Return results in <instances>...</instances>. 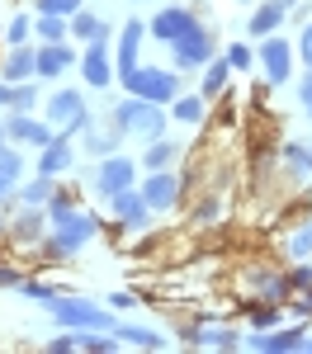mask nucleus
Listing matches in <instances>:
<instances>
[{
	"mask_svg": "<svg viewBox=\"0 0 312 354\" xmlns=\"http://www.w3.org/2000/svg\"><path fill=\"white\" fill-rule=\"evenodd\" d=\"M5 137H10V133H5V128H0V156H5Z\"/></svg>",
	"mask_w": 312,
	"mask_h": 354,
	"instance_id": "nucleus-45",
	"label": "nucleus"
},
{
	"mask_svg": "<svg viewBox=\"0 0 312 354\" xmlns=\"http://www.w3.org/2000/svg\"><path fill=\"white\" fill-rule=\"evenodd\" d=\"M48 307H53L57 322L71 330H118L113 312H104V307H95V302H85V298H53Z\"/></svg>",
	"mask_w": 312,
	"mask_h": 354,
	"instance_id": "nucleus-3",
	"label": "nucleus"
},
{
	"mask_svg": "<svg viewBox=\"0 0 312 354\" xmlns=\"http://www.w3.org/2000/svg\"><path fill=\"white\" fill-rule=\"evenodd\" d=\"M284 161L293 165L298 175H308V180H312V151H308V147H298V142H288V147H284Z\"/></svg>",
	"mask_w": 312,
	"mask_h": 354,
	"instance_id": "nucleus-31",
	"label": "nucleus"
},
{
	"mask_svg": "<svg viewBox=\"0 0 312 354\" xmlns=\"http://www.w3.org/2000/svg\"><path fill=\"white\" fill-rule=\"evenodd\" d=\"M284 5H288V10H293V5H298V0H284Z\"/></svg>",
	"mask_w": 312,
	"mask_h": 354,
	"instance_id": "nucleus-46",
	"label": "nucleus"
},
{
	"mask_svg": "<svg viewBox=\"0 0 312 354\" xmlns=\"http://www.w3.org/2000/svg\"><path fill=\"white\" fill-rule=\"evenodd\" d=\"M109 203H113V213H118V222H123L128 232H142V227L152 222V213H156L142 189H123V194H113Z\"/></svg>",
	"mask_w": 312,
	"mask_h": 354,
	"instance_id": "nucleus-9",
	"label": "nucleus"
},
{
	"mask_svg": "<svg viewBox=\"0 0 312 354\" xmlns=\"http://www.w3.org/2000/svg\"><path fill=\"white\" fill-rule=\"evenodd\" d=\"M308 345V330L303 326H288V330H260V335H251V350H303Z\"/></svg>",
	"mask_w": 312,
	"mask_h": 354,
	"instance_id": "nucleus-15",
	"label": "nucleus"
},
{
	"mask_svg": "<svg viewBox=\"0 0 312 354\" xmlns=\"http://www.w3.org/2000/svg\"><path fill=\"white\" fill-rule=\"evenodd\" d=\"M66 28L71 24H62V15H38V38L43 43H66Z\"/></svg>",
	"mask_w": 312,
	"mask_h": 354,
	"instance_id": "nucleus-28",
	"label": "nucleus"
},
{
	"mask_svg": "<svg viewBox=\"0 0 312 354\" xmlns=\"http://www.w3.org/2000/svg\"><path fill=\"white\" fill-rule=\"evenodd\" d=\"M298 100H303V113L312 118V71H308V81L298 85Z\"/></svg>",
	"mask_w": 312,
	"mask_h": 354,
	"instance_id": "nucleus-42",
	"label": "nucleus"
},
{
	"mask_svg": "<svg viewBox=\"0 0 312 354\" xmlns=\"http://www.w3.org/2000/svg\"><path fill=\"white\" fill-rule=\"evenodd\" d=\"M142 194H147V203H152L156 213L175 208V198H180V180H175V170H152V175L142 180Z\"/></svg>",
	"mask_w": 312,
	"mask_h": 354,
	"instance_id": "nucleus-12",
	"label": "nucleus"
},
{
	"mask_svg": "<svg viewBox=\"0 0 312 354\" xmlns=\"http://www.w3.org/2000/svg\"><path fill=\"white\" fill-rule=\"evenodd\" d=\"M142 161H147V170H166V165L175 161V142H170V137H156V142L147 147Z\"/></svg>",
	"mask_w": 312,
	"mask_h": 354,
	"instance_id": "nucleus-25",
	"label": "nucleus"
},
{
	"mask_svg": "<svg viewBox=\"0 0 312 354\" xmlns=\"http://www.w3.org/2000/svg\"><path fill=\"white\" fill-rule=\"evenodd\" d=\"M19 293H28L33 302H53V298H57L53 283H38V279H24V283H19Z\"/></svg>",
	"mask_w": 312,
	"mask_h": 354,
	"instance_id": "nucleus-35",
	"label": "nucleus"
},
{
	"mask_svg": "<svg viewBox=\"0 0 312 354\" xmlns=\"http://www.w3.org/2000/svg\"><path fill=\"white\" fill-rule=\"evenodd\" d=\"M71 62H81V57L71 53L66 43H43L38 48V76H62Z\"/></svg>",
	"mask_w": 312,
	"mask_h": 354,
	"instance_id": "nucleus-18",
	"label": "nucleus"
},
{
	"mask_svg": "<svg viewBox=\"0 0 312 354\" xmlns=\"http://www.w3.org/2000/svg\"><path fill=\"white\" fill-rule=\"evenodd\" d=\"M38 170H43V175H62V170H71V147H66V137H53V142L43 147Z\"/></svg>",
	"mask_w": 312,
	"mask_h": 354,
	"instance_id": "nucleus-20",
	"label": "nucleus"
},
{
	"mask_svg": "<svg viewBox=\"0 0 312 354\" xmlns=\"http://www.w3.org/2000/svg\"><path fill=\"white\" fill-rule=\"evenodd\" d=\"M71 33L76 38H85V43H100V38H109V24L100 19V15H71Z\"/></svg>",
	"mask_w": 312,
	"mask_h": 354,
	"instance_id": "nucleus-21",
	"label": "nucleus"
},
{
	"mask_svg": "<svg viewBox=\"0 0 312 354\" xmlns=\"http://www.w3.org/2000/svg\"><path fill=\"white\" fill-rule=\"evenodd\" d=\"M53 227H57V232L48 236V255H53V260H66V255H76V250H81V245L100 232V218H95V213H76V208H71V213H66V218H57Z\"/></svg>",
	"mask_w": 312,
	"mask_h": 354,
	"instance_id": "nucleus-2",
	"label": "nucleus"
},
{
	"mask_svg": "<svg viewBox=\"0 0 312 354\" xmlns=\"http://www.w3.org/2000/svg\"><path fill=\"white\" fill-rule=\"evenodd\" d=\"M53 180L57 175H43V170H38V180L24 185V203H48V198H53Z\"/></svg>",
	"mask_w": 312,
	"mask_h": 354,
	"instance_id": "nucleus-30",
	"label": "nucleus"
},
{
	"mask_svg": "<svg viewBox=\"0 0 312 354\" xmlns=\"http://www.w3.org/2000/svg\"><path fill=\"white\" fill-rule=\"evenodd\" d=\"M284 19H288V5L284 0H265L260 10H251V38H270Z\"/></svg>",
	"mask_w": 312,
	"mask_h": 354,
	"instance_id": "nucleus-17",
	"label": "nucleus"
},
{
	"mask_svg": "<svg viewBox=\"0 0 312 354\" xmlns=\"http://www.w3.org/2000/svg\"><path fill=\"white\" fill-rule=\"evenodd\" d=\"M33 104H38V95H33V85H15V100H10V109H19V113H28L33 109Z\"/></svg>",
	"mask_w": 312,
	"mask_h": 354,
	"instance_id": "nucleus-36",
	"label": "nucleus"
},
{
	"mask_svg": "<svg viewBox=\"0 0 312 354\" xmlns=\"http://www.w3.org/2000/svg\"><path fill=\"white\" fill-rule=\"evenodd\" d=\"M227 62H232L237 71H246V66H251L255 57H251V48H246V43H232V48H227Z\"/></svg>",
	"mask_w": 312,
	"mask_h": 354,
	"instance_id": "nucleus-37",
	"label": "nucleus"
},
{
	"mask_svg": "<svg viewBox=\"0 0 312 354\" xmlns=\"http://www.w3.org/2000/svg\"><path fill=\"white\" fill-rule=\"evenodd\" d=\"M133 180H138V165L123 161V156H104L100 170H95V180H90V189L100 194V198H113V194L133 189Z\"/></svg>",
	"mask_w": 312,
	"mask_h": 354,
	"instance_id": "nucleus-5",
	"label": "nucleus"
},
{
	"mask_svg": "<svg viewBox=\"0 0 312 354\" xmlns=\"http://www.w3.org/2000/svg\"><path fill=\"white\" fill-rule=\"evenodd\" d=\"M48 123H57L62 137L76 133V128L85 123V100L76 95V90H57L53 100H48Z\"/></svg>",
	"mask_w": 312,
	"mask_h": 354,
	"instance_id": "nucleus-7",
	"label": "nucleus"
},
{
	"mask_svg": "<svg viewBox=\"0 0 312 354\" xmlns=\"http://www.w3.org/2000/svg\"><path fill=\"white\" fill-rule=\"evenodd\" d=\"M43 218H48V213H33V203H28L24 213L15 218V236H19V241H38V236H43Z\"/></svg>",
	"mask_w": 312,
	"mask_h": 354,
	"instance_id": "nucleus-23",
	"label": "nucleus"
},
{
	"mask_svg": "<svg viewBox=\"0 0 312 354\" xmlns=\"http://www.w3.org/2000/svg\"><path fill=\"white\" fill-rule=\"evenodd\" d=\"M142 38H147V24L142 19H133V24H123V33H118V53H113V66H118V81H128L133 71H138V48Z\"/></svg>",
	"mask_w": 312,
	"mask_h": 354,
	"instance_id": "nucleus-10",
	"label": "nucleus"
},
{
	"mask_svg": "<svg viewBox=\"0 0 312 354\" xmlns=\"http://www.w3.org/2000/svg\"><path fill=\"white\" fill-rule=\"evenodd\" d=\"M298 57H303V66L312 71V24L303 28V38H298Z\"/></svg>",
	"mask_w": 312,
	"mask_h": 354,
	"instance_id": "nucleus-41",
	"label": "nucleus"
},
{
	"mask_svg": "<svg viewBox=\"0 0 312 354\" xmlns=\"http://www.w3.org/2000/svg\"><path fill=\"white\" fill-rule=\"evenodd\" d=\"M123 345H142V350H161L166 340L156 335V330H138V326H128V322H118V330H113Z\"/></svg>",
	"mask_w": 312,
	"mask_h": 354,
	"instance_id": "nucleus-22",
	"label": "nucleus"
},
{
	"mask_svg": "<svg viewBox=\"0 0 312 354\" xmlns=\"http://www.w3.org/2000/svg\"><path fill=\"white\" fill-rule=\"evenodd\" d=\"M19 283H24L19 274H15V270H5V265H0V288H19Z\"/></svg>",
	"mask_w": 312,
	"mask_h": 354,
	"instance_id": "nucleus-43",
	"label": "nucleus"
},
{
	"mask_svg": "<svg viewBox=\"0 0 312 354\" xmlns=\"http://www.w3.org/2000/svg\"><path fill=\"white\" fill-rule=\"evenodd\" d=\"M113 123H118L123 133L142 137V142H156V137L166 133V113H161V104L138 100V95H128V100L113 104Z\"/></svg>",
	"mask_w": 312,
	"mask_h": 354,
	"instance_id": "nucleus-1",
	"label": "nucleus"
},
{
	"mask_svg": "<svg viewBox=\"0 0 312 354\" xmlns=\"http://www.w3.org/2000/svg\"><path fill=\"white\" fill-rule=\"evenodd\" d=\"M175 123H203V95L199 100H175Z\"/></svg>",
	"mask_w": 312,
	"mask_h": 354,
	"instance_id": "nucleus-32",
	"label": "nucleus"
},
{
	"mask_svg": "<svg viewBox=\"0 0 312 354\" xmlns=\"http://www.w3.org/2000/svg\"><path fill=\"white\" fill-rule=\"evenodd\" d=\"M170 57H175V71L203 66V62L213 57V38H208V28L199 24V28H190V33H180V38L170 43Z\"/></svg>",
	"mask_w": 312,
	"mask_h": 354,
	"instance_id": "nucleus-6",
	"label": "nucleus"
},
{
	"mask_svg": "<svg viewBox=\"0 0 312 354\" xmlns=\"http://www.w3.org/2000/svg\"><path fill=\"white\" fill-rule=\"evenodd\" d=\"M288 255H293V260H308L312 255V227H303V232L288 236Z\"/></svg>",
	"mask_w": 312,
	"mask_h": 354,
	"instance_id": "nucleus-34",
	"label": "nucleus"
},
{
	"mask_svg": "<svg viewBox=\"0 0 312 354\" xmlns=\"http://www.w3.org/2000/svg\"><path fill=\"white\" fill-rule=\"evenodd\" d=\"M104 43H109V38H100V43H90V48H85V57H81V76H85L90 85H95V90H104V85L113 81V71H118Z\"/></svg>",
	"mask_w": 312,
	"mask_h": 354,
	"instance_id": "nucleus-11",
	"label": "nucleus"
},
{
	"mask_svg": "<svg viewBox=\"0 0 312 354\" xmlns=\"http://www.w3.org/2000/svg\"><path fill=\"white\" fill-rule=\"evenodd\" d=\"M227 66H232V62H213V66H208V71H203V100H213V95H223V85H227Z\"/></svg>",
	"mask_w": 312,
	"mask_h": 354,
	"instance_id": "nucleus-26",
	"label": "nucleus"
},
{
	"mask_svg": "<svg viewBox=\"0 0 312 354\" xmlns=\"http://www.w3.org/2000/svg\"><path fill=\"white\" fill-rule=\"evenodd\" d=\"M48 350H53V354H66V350H81V330H76V335H57V340H48Z\"/></svg>",
	"mask_w": 312,
	"mask_h": 354,
	"instance_id": "nucleus-40",
	"label": "nucleus"
},
{
	"mask_svg": "<svg viewBox=\"0 0 312 354\" xmlns=\"http://www.w3.org/2000/svg\"><path fill=\"white\" fill-rule=\"evenodd\" d=\"M147 28H152V33H156L161 43H175L180 33H190V28H199V19L190 15V10H185V5H166V10H161V15H156V19H152Z\"/></svg>",
	"mask_w": 312,
	"mask_h": 354,
	"instance_id": "nucleus-13",
	"label": "nucleus"
},
{
	"mask_svg": "<svg viewBox=\"0 0 312 354\" xmlns=\"http://www.w3.org/2000/svg\"><path fill=\"white\" fill-rule=\"evenodd\" d=\"M0 76H5L10 85H19V81H28V76H38V53H33L28 43H24V48H15V53L0 62Z\"/></svg>",
	"mask_w": 312,
	"mask_h": 354,
	"instance_id": "nucleus-16",
	"label": "nucleus"
},
{
	"mask_svg": "<svg viewBox=\"0 0 312 354\" xmlns=\"http://www.w3.org/2000/svg\"><path fill=\"white\" fill-rule=\"evenodd\" d=\"M38 15H62V19H71V15H81V0H38Z\"/></svg>",
	"mask_w": 312,
	"mask_h": 354,
	"instance_id": "nucleus-33",
	"label": "nucleus"
},
{
	"mask_svg": "<svg viewBox=\"0 0 312 354\" xmlns=\"http://www.w3.org/2000/svg\"><path fill=\"white\" fill-rule=\"evenodd\" d=\"M10 100H15V85H10L5 76H0V104H10Z\"/></svg>",
	"mask_w": 312,
	"mask_h": 354,
	"instance_id": "nucleus-44",
	"label": "nucleus"
},
{
	"mask_svg": "<svg viewBox=\"0 0 312 354\" xmlns=\"http://www.w3.org/2000/svg\"><path fill=\"white\" fill-rule=\"evenodd\" d=\"M185 340H190V345H213V350H241V345H246L237 330H199V326L185 330Z\"/></svg>",
	"mask_w": 312,
	"mask_h": 354,
	"instance_id": "nucleus-19",
	"label": "nucleus"
},
{
	"mask_svg": "<svg viewBox=\"0 0 312 354\" xmlns=\"http://www.w3.org/2000/svg\"><path fill=\"white\" fill-rule=\"evenodd\" d=\"M19 175H24V161H19L15 151H5V156H0V198H5V194H15Z\"/></svg>",
	"mask_w": 312,
	"mask_h": 354,
	"instance_id": "nucleus-24",
	"label": "nucleus"
},
{
	"mask_svg": "<svg viewBox=\"0 0 312 354\" xmlns=\"http://www.w3.org/2000/svg\"><path fill=\"white\" fill-rule=\"evenodd\" d=\"M260 62H265V81L270 85H284L293 76V48H288L284 38H275V33L260 43Z\"/></svg>",
	"mask_w": 312,
	"mask_h": 354,
	"instance_id": "nucleus-8",
	"label": "nucleus"
},
{
	"mask_svg": "<svg viewBox=\"0 0 312 354\" xmlns=\"http://www.w3.org/2000/svg\"><path fill=\"white\" fill-rule=\"evenodd\" d=\"M123 85H128V95L152 100V104H175V100H180V90H175V71H161V66H138Z\"/></svg>",
	"mask_w": 312,
	"mask_h": 354,
	"instance_id": "nucleus-4",
	"label": "nucleus"
},
{
	"mask_svg": "<svg viewBox=\"0 0 312 354\" xmlns=\"http://www.w3.org/2000/svg\"><path fill=\"white\" fill-rule=\"evenodd\" d=\"M218 213H223V203H218V198H203L199 213H194V222H199V227H208V222H218Z\"/></svg>",
	"mask_w": 312,
	"mask_h": 354,
	"instance_id": "nucleus-38",
	"label": "nucleus"
},
{
	"mask_svg": "<svg viewBox=\"0 0 312 354\" xmlns=\"http://www.w3.org/2000/svg\"><path fill=\"white\" fill-rule=\"evenodd\" d=\"M118 142H123V137L104 133V128H90V137H85V147H90L95 156H113V151H118Z\"/></svg>",
	"mask_w": 312,
	"mask_h": 354,
	"instance_id": "nucleus-27",
	"label": "nucleus"
},
{
	"mask_svg": "<svg viewBox=\"0 0 312 354\" xmlns=\"http://www.w3.org/2000/svg\"><path fill=\"white\" fill-rule=\"evenodd\" d=\"M33 28H38V19H24V15H19V19H10V28H5V43H10V48H24Z\"/></svg>",
	"mask_w": 312,
	"mask_h": 354,
	"instance_id": "nucleus-29",
	"label": "nucleus"
},
{
	"mask_svg": "<svg viewBox=\"0 0 312 354\" xmlns=\"http://www.w3.org/2000/svg\"><path fill=\"white\" fill-rule=\"evenodd\" d=\"M5 133L15 137V142H24V147H48L53 133H48V123H38V118H28V113L15 109V118L5 123Z\"/></svg>",
	"mask_w": 312,
	"mask_h": 354,
	"instance_id": "nucleus-14",
	"label": "nucleus"
},
{
	"mask_svg": "<svg viewBox=\"0 0 312 354\" xmlns=\"http://www.w3.org/2000/svg\"><path fill=\"white\" fill-rule=\"evenodd\" d=\"M275 322H279V312H275V307H251V326L270 330V326H275Z\"/></svg>",
	"mask_w": 312,
	"mask_h": 354,
	"instance_id": "nucleus-39",
	"label": "nucleus"
}]
</instances>
